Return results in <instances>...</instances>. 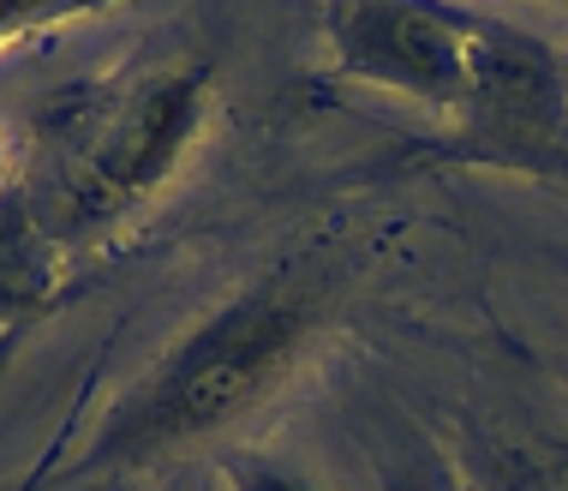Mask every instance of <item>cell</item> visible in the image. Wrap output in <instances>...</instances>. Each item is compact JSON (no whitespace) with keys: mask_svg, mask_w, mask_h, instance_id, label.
I'll use <instances>...</instances> for the list:
<instances>
[{"mask_svg":"<svg viewBox=\"0 0 568 491\" xmlns=\"http://www.w3.org/2000/svg\"><path fill=\"white\" fill-rule=\"evenodd\" d=\"M329 305L335 282H324V270H275L252 282L197 335H186V348L120 408V420L102 438V455L144 462L204 432H222L294 372Z\"/></svg>","mask_w":568,"mask_h":491,"instance_id":"6da1fadb","label":"cell"},{"mask_svg":"<svg viewBox=\"0 0 568 491\" xmlns=\"http://www.w3.org/2000/svg\"><path fill=\"white\" fill-rule=\"evenodd\" d=\"M479 19H460L449 7H335L329 12V72L372 90H395L455 127L479 90Z\"/></svg>","mask_w":568,"mask_h":491,"instance_id":"7a4b0ae2","label":"cell"},{"mask_svg":"<svg viewBox=\"0 0 568 491\" xmlns=\"http://www.w3.org/2000/svg\"><path fill=\"white\" fill-rule=\"evenodd\" d=\"M197 102L204 84L197 79H150L144 97L120 102L102 114L90 138L72 150L67 174H60V228H90L114 210H126L138 192H150L168 168L180 162L186 138L197 127Z\"/></svg>","mask_w":568,"mask_h":491,"instance_id":"3957f363","label":"cell"},{"mask_svg":"<svg viewBox=\"0 0 568 491\" xmlns=\"http://www.w3.org/2000/svg\"><path fill=\"white\" fill-rule=\"evenodd\" d=\"M473 491H568V438L562 432H520L490 438L473 455Z\"/></svg>","mask_w":568,"mask_h":491,"instance_id":"277c9868","label":"cell"},{"mask_svg":"<svg viewBox=\"0 0 568 491\" xmlns=\"http://www.w3.org/2000/svg\"><path fill=\"white\" fill-rule=\"evenodd\" d=\"M49 282V252L19 204H0V300H30Z\"/></svg>","mask_w":568,"mask_h":491,"instance_id":"5b68a950","label":"cell"},{"mask_svg":"<svg viewBox=\"0 0 568 491\" xmlns=\"http://www.w3.org/2000/svg\"><path fill=\"white\" fill-rule=\"evenodd\" d=\"M234 491H317L312 480H300L294 468H275V462H240L234 468Z\"/></svg>","mask_w":568,"mask_h":491,"instance_id":"8992f818","label":"cell"},{"mask_svg":"<svg viewBox=\"0 0 568 491\" xmlns=\"http://www.w3.org/2000/svg\"><path fill=\"white\" fill-rule=\"evenodd\" d=\"M389 491H460L449 473H437V468H407V473H395Z\"/></svg>","mask_w":568,"mask_h":491,"instance_id":"52a82bcc","label":"cell"}]
</instances>
